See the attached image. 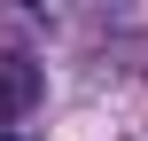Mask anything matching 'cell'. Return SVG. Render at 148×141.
Instances as JSON below:
<instances>
[{"mask_svg": "<svg viewBox=\"0 0 148 141\" xmlns=\"http://www.w3.org/2000/svg\"><path fill=\"white\" fill-rule=\"evenodd\" d=\"M31 110H39V63L0 55V126H16V118H31Z\"/></svg>", "mask_w": 148, "mask_h": 141, "instance_id": "1", "label": "cell"}, {"mask_svg": "<svg viewBox=\"0 0 148 141\" xmlns=\"http://www.w3.org/2000/svg\"><path fill=\"white\" fill-rule=\"evenodd\" d=\"M0 141H16V133H8V126H0Z\"/></svg>", "mask_w": 148, "mask_h": 141, "instance_id": "2", "label": "cell"}]
</instances>
